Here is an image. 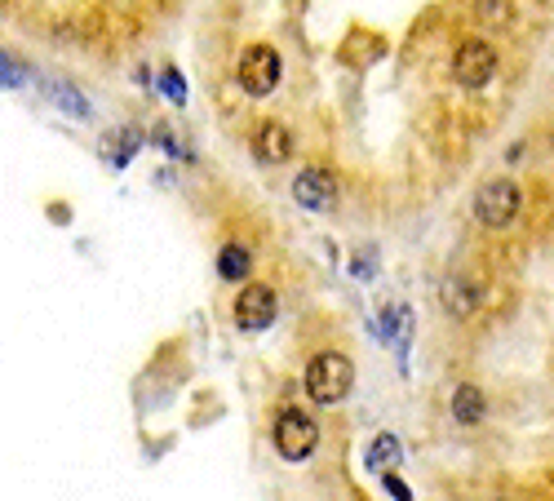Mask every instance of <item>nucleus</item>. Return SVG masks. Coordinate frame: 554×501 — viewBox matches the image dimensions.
I'll return each instance as SVG.
<instances>
[{
  "label": "nucleus",
  "instance_id": "f03ea898",
  "mask_svg": "<svg viewBox=\"0 0 554 501\" xmlns=\"http://www.w3.org/2000/svg\"><path fill=\"white\" fill-rule=\"evenodd\" d=\"M523 213V196L515 178H488L484 187L475 191V218L484 222L488 231H506L515 227Z\"/></svg>",
  "mask_w": 554,
  "mask_h": 501
},
{
  "label": "nucleus",
  "instance_id": "a211bd4d",
  "mask_svg": "<svg viewBox=\"0 0 554 501\" xmlns=\"http://www.w3.org/2000/svg\"><path fill=\"white\" fill-rule=\"evenodd\" d=\"M484 14L492 18V23H506V14H510V9H506V5H484Z\"/></svg>",
  "mask_w": 554,
  "mask_h": 501
},
{
  "label": "nucleus",
  "instance_id": "ddd939ff",
  "mask_svg": "<svg viewBox=\"0 0 554 501\" xmlns=\"http://www.w3.org/2000/svg\"><path fill=\"white\" fill-rule=\"evenodd\" d=\"M399 457H404V444H399L395 435H377L373 444H368V453H364V466L368 470H391V466H399Z\"/></svg>",
  "mask_w": 554,
  "mask_h": 501
},
{
  "label": "nucleus",
  "instance_id": "2eb2a0df",
  "mask_svg": "<svg viewBox=\"0 0 554 501\" xmlns=\"http://www.w3.org/2000/svg\"><path fill=\"white\" fill-rule=\"evenodd\" d=\"M0 85H5V89H18V85H27V71L18 67L9 54H0Z\"/></svg>",
  "mask_w": 554,
  "mask_h": 501
},
{
  "label": "nucleus",
  "instance_id": "7ed1b4c3",
  "mask_svg": "<svg viewBox=\"0 0 554 501\" xmlns=\"http://www.w3.org/2000/svg\"><path fill=\"white\" fill-rule=\"evenodd\" d=\"M271 439L284 462H306V457L320 448V426H315V417L302 413V408H284L271 426Z\"/></svg>",
  "mask_w": 554,
  "mask_h": 501
},
{
  "label": "nucleus",
  "instance_id": "f257e3e1",
  "mask_svg": "<svg viewBox=\"0 0 554 501\" xmlns=\"http://www.w3.org/2000/svg\"><path fill=\"white\" fill-rule=\"evenodd\" d=\"M355 391V364L342 351H320L306 364V395L315 404H342Z\"/></svg>",
  "mask_w": 554,
  "mask_h": 501
},
{
  "label": "nucleus",
  "instance_id": "20e7f679",
  "mask_svg": "<svg viewBox=\"0 0 554 501\" xmlns=\"http://www.w3.org/2000/svg\"><path fill=\"white\" fill-rule=\"evenodd\" d=\"M280 71H284V63L271 45H249L240 54V63H235V76H240V85L249 98L275 94V89H280Z\"/></svg>",
  "mask_w": 554,
  "mask_h": 501
},
{
  "label": "nucleus",
  "instance_id": "4468645a",
  "mask_svg": "<svg viewBox=\"0 0 554 501\" xmlns=\"http://www.w3.org/2000/svg\"><path fill=\"white\" fill-rule=\"evenodd\" d=\"M138 147H142V134H138V129H120V134H116V151H111V165L125 169Z\"/></svg>",
  "mask_w": 554,
  "mask_h": 501
},
{
  "label": "nucleus",
  "instance_id": "0eeeda50",
  "mask_svg": "<svg viewBox=\"0 0 554 501\" xmlns=\"http://www.w3.org/2000/svg\"><path fill=\"white\" fill-rule=\"evenodd\" d=\"M293 200L311 213H328L337 204V178L328 169H302L293 178Z\"/></svg>",
  "mask_w": 554,
  "mask_h": 501
},
{
  "label": "nucleus",
  "instance_id": "423d86ee",
  "mask_svg": "<svg viewBox=\"0 0 554 501\" xmlns=\"http://www.w3.org/2000/svg\"><path fill=\"white\" fill-rule=\"evenodd\" d=\"M275 315H280L275 293L266 289V284H244L240 298H235V320H240V329L262 333V329H271V324H275Z\"/></svg>",
  "mask_w": 554,
  "mask_h": 501
},
{
  "label": "nucleus",
  "instance_id": "f3484780",
  "mask_svg": "<svg viewBox=\"0 0 554 501\" xmlns=\"http://www.w3.org/2000/svg\"><path fill=\"white\" fill-rule=\"evenodd\" d=\"M382 484H386V493H391V497H399V501H413V488H408L404 479L395 475V466H391V470H382Z\"/></svg>",
  "mask_w": 554,
  "mask_h": 501
},
{
  "label": "nucleus",
  "instance_id": "6e6552de",
  "mask_svg": "<svg viewBox=\"0 0 554 501\" xmlns=\"http://www.w3.org/2000/svg\"><path fill=\"white\" fill-rule=\"evenodd\" d=\"M253 156H258L262 165H284V160L293 156L289 125H280V120H262L258 134H253Z\"/></svg>",
  "mask_w": 554,
  "mask_h": 501
},
{
  "label": "nucleus",
  "instance_id": "dca6fc26",
  "mask_svg": "<svg viewBox=\"0 0 554 501\" xmlns=\"http://www.w3.org/2000/svg\"><path fill=\"white\" fill-rule=\"evenodd\" d=\"M160 85H164V94H169V102H178V107L187 102V80H182L178 71H164V76H160Z\"/></svg>",
  "mask_w": 554,
  "mask_h": 501
},
{
  "label": "nucleus",
  "instance_id": "9b49d317",
  "mask_svg": "<svg viewBox=\"0 0 554 501\" xmlns=\"http://www.w3.org/2000/svg\"><path fill=\"white\" fill-rule=\"evenodd\" d=\"M40 89H45V94L54 98L63 111H67V116H76V120H89V116H94V107H89V98L80 94V89H71L67 80H45V85H40Z\"/></svg>",
  "mask_w": 554,
  "mask_h": 501
},
{
  "label": "nucleus",
  "instance_id": "39448f33",
  "mask_svg": "<svg viewBox=\"0 0 554 501\" xmlns=\"http://www.w3.org/2000/svg\"><path fill=\"white\" fill-rule=\"evenodd\" d=\"M453 76H457V85H466V89H484L488 80L497 76V49H492L488 40H466V45H457Z\"/></svg>",
  "mask_w": 554,
  "mask_h": 501
},
{
  "label": "nucleus",
  "instance_id": "9d476101",
  "mask_svg": "<svg viewBox=\"0 0 554 501\" xmlns=\"http://www.w3.org/2000/svg\"><path fill=\"white\" fill-rule=\"evenodd\" d=\"M484 413H488V400H484V391H479V386H457L453 391V417L461 426H479L484 422Z\"/></svg>",
  "mask_w": 554,
  "mask_h": 501
},
{
  "label": "nucleus",
  "instance_id": "1a4fd4ad",
  "mask_svg": "<svg viewBox=\"0 0 554 501\" xmlns=\"http://www.w3.org/2000/svg\"><path fill=\"white\" fill-rule=\"evenodd\" d=\"M439 293H444L448 315H457V320H466V315L479 311V284L466 280V275H448V280L439 284Z\"/></svg>",
  "mask_w": 554,
  "mask_h": 501
},
{
  "label": "nucleus",
  "instance_id": "f8f14e48",
  "mask_svg": "<svg viewBox=\"0 0 554 501\" xmlns=\"http://www.w3.org/2000/svg\"><path fill=\"white\" fill-rule=\"evenodd\" d=\"M253 271V249H244V244H227V249H218V275L231 284L249 280Z\"/></svg>",
  "mask_w": 554,
  "mask_h": 501
}]
</instances>
